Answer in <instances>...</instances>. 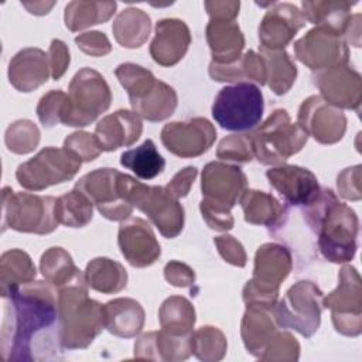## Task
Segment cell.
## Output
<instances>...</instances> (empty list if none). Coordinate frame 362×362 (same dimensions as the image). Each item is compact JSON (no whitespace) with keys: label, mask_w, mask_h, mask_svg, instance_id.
Listing matches in <instances>:
<instances>
[{"label":"cell","mask_w":362,"mask_h":362,"mask_svg":"<svg viewBox=\"0 0 362 362\" xmlns=\"http://www.w3.org/2000/svg\"><path fill=\"white\" fill-rule=\"evenodd\" d=\"M75 42L85 54L90 57H103L110 52L112 45L105 33L89 31L75 37Z\"/></svg>","instance_id":"obj_50"},{"label":"cell","mask_w":362,"mask_h":362,"mask_svg":"<svg viewBox=\"0 0 362 362\" xmlns=\"http://www.w3.org/2000/svg\"><path fill=\"white\" fill-rule=\"evenodd\" d=\"M165 280L175 287H189L195 281L194 270L185 263L171 260L164 267Z\"/></svg>","instance_id":"obj_53"},{"label":"cell","mask_w":362,"mask_h":362,"mask_svg":"<svg viewBox=\"0 0 362 362\" xmlns=\"http://www.w3.org/2000/svg\"><path fill=\"white\" fill-rule=\"evenodd\" d=\"M0 348L6 362L62 358V341L54 286L31 281L3 297Z\"/></svg>","instance_id":"obj_1"},{"label":"cell","mask_w":362,"mask_h":362,"mask_svg":"<svg viewBox=\"0 0 362 362\" xmlns=\"http://www.w3.org/2000/svg\"><path fill=\"white\" fill-rule=\"evenodd\" d=\"M300 345L290 332H274L267 342L260 359L263 361H297Z\"/></svg>","instance_id":"obj_44"},{"label":"cell","mask_w":362,"mask_h":362,"mask_svg":"<svg viewBox=\"0 0 362 362\" xmlns=\"http://www.w3.org/2000/svg\"><path fill=\"white\" fill-rule=\"evenodd\" d=\"M143 132V123L134 112L120 109L105 116L95 129L102 151H113L136 143Z\"/></svg>","instance_id":"obj_24"},{"label":"cell","mask_w":362,"mask_h":362,"mask_svg":"<svg viewBox=\"0 0 362 362\" xmlns=\"http://www.w3.org/2000/svg\"><path fill=\"white\" fill-rule=\"evenodd\" d=\"M134 180L115 168L105 167L85 174L76 181L75 188L83 192L106 219L124 221L130 218L134 208L130 202Z\"/></svg>","instance_id":"obj_8"},{"label":"cell","mask_w":362,"mask_h":362,"mask_svg":"<svg viewBox=\"0 0 362 362\" xmlns=\"http://www.w3.org/2000/svg\"><path fill=\"white\" fill-rule=\"evenodd\" d=\"M322 307L331 310L337 332L358 337L362 332V286L361 276L352 266H344L338 274V286L322 297Z\"/></svg>","instance_id":"obj_13"},{"label":"cell","mask_w":362,"mask_h":362,"mask_svg":"<svg viewBox=\"0 0 362 362\" xmlns=\"http://www.w3.org/2000/svg\"><path fill=\"white\" fill-rule=\"evenodd\" d=\"M105 328L120 338L140 334L144 325V310L133 298H115L103 305Z\"/></svg>","instance_id":"obj_29"},{"label":"cell","mask_w":362,"mask_h":362,"mask_svg":"<svg viewBox=\"0 0 362 362\" xmlns=\"http://www.w3.org/2000/svg\"><path fill=\"white\" fill-rule=\"evenodd\" d=\"M115 1H71L65 6V25L71 31H79L107 21L115 10Z\"/></svg>","instance_id":"obj_38"},{"label":"cell","mask_w":362,"mask_h":362,"mask_svg":"<svg viewBox=\"0 0 362 362\" xmlns=\"http://www.w3.org/2000/svg\"><path fill=\"white\" fill-rule=\"evenodd\" d=\"M86 279L58 288L57 307L65 349H85L105 328L103 305L88 296Z\"/></svg>","instance_id":"obj_3"},{"label":"cell","mask_w":362,"mask_h":362,"mask_svg":"<svg viewBox=\"0 0 362 362\" xmlns=\"http://www.w3.org/2000/svg\"><path fill=\"white\" fill-rule=\"evenodd\" d=\"M158 320L161 329L167 334L175 337H187L192 334L195 324V310L185 297L171 296L161 304Z\"/></svg>","instance_id":"obj_37"},{"label":"cell","mask_w":362,"mask_h":362,"mask_svg":"<svg viewBox=\"0 0 362 362\" xmlns=\"http://www.w3.org/2000/svg\"><path fill=\"white\" fill-rule=\"evenodd\" d=\"M304 219L318 236L321 256L332 263L352 260L356 253L358 216L346 204L341 202L332 189L324 188L318 197L304 208Z\"/></svg>","instance_id":"obj_2"},{"label":"cell","mask_w":362,"mask_h":362,"mask_svg":"<svg viewBox=\"0 0 362 362\" xmlns=\"http://www.w3.org/2000/svg\"><path fill=\"white\" fill-rule=\"evenodd\" d=\"M216 157L221 160L247 163L253 156L249 134H232L221 140L216 148Z\"/></svg>","instance_id":"obj_45"},{"label":"cell","mask_w":362,"mask_h":362,"mask_svg":"<svg viewBox=\"0 0 362 362\" xmlns=\"http://www.w3.org/2000/svg\"><path fill=\"white\" fill-rule=\"evenodd\" d=\"M228 342L221 329L205 325L191 335V352L204 362L221 361L226 354Z\"/></svg>","instance_id":"obj_42"},{"label":"cell","mask_w":362,"mask_h":362,"mask_svg":"<svg viewBox=\"0 0 362 362\" xmlns=\"http://www.w3.org/2000/svg\"><path fill=\"white\" fill-rule=\"evenodd\" d=\"M216 139L214 124L205 117L187 122H171L161 130L164 147L181 158H192L206 153Z\"/></svg>","instance_id":"obj_17"},{"label":"cell","mask_w":362,"mask_h":362,"mask_svg":"<svg viewBox=\"0 0 362 362\" xmlns=\"http://www.w3.org/2000/svg\"><path fill=\"white\" fill-rule=\"evenodd\" d=\"M239 201L247 223L279 228L286 221V206L281 205L272 194L257 189H246Z\"/></svg>","instance_id":"obj_30"},{"label":"cell","mask_w":362,"mask_h":362,"mask_svg":"<svg viewBox=\"0 0 362 362\" xmlns=\"http://www.w3.org/2000/svg\"><path fill=\"white\" fill-rule=\"evenodd\" d=\"M212 62L230 64L240 58L245 37L235 20L209 18L205 28Z\"/></svg>","instance_id":"obj_27"},{"label":"cell","mask_w":362,"mask_h":362,"mask_svg":"<svg viewBox=\"0 0 362 362\" xmlns=\"http://www.w3.org/2000/svg\"><path fill=\"white\" fill-rule=\"evenodd\" d=\"M85 279L90 288L102 294H115L127 284V272L116 260L96 257L86 264Z\"/></svg>","instance_id":"obj_34"},{"label":"cell","mask_w":362,"mask_h":362,"mask_svg":"<svg viewBox=\"0 0 362 362\" xmlns=\"http://www.w3.org/2000/svg\"><path fill=\"white\" fill-rule=\"evenodd\" d=\"M247 180L240 167L211 161L204 167L201 191L204 204L230 211L247 189Z\"/></svg>","instance_id":"obj_16"},{"label":"cell","mask_w":362,"mask_h":362,"mask_svg":"<svg viewBox=\"0 0 362 362\" xmlns=\"http://www.w3.org/2000/svg\"><path fill=\"white\" fill-rule=\"evenodd\" d=\"M305 25L303 13L291 3H274L259 25V41L263 49H284Z\"/></svg>","instance_id":"obj_20"},{"label":"cell","mask_w":362,"mask_h":362,"mask_svg":"<svg viewBox=\"0 0 362 362\" xmlns=\"http://www.w3.org/2000/svg\"><path fill=\"white\" fill-rule=\"evenodd\" d=\"M4 143L11 153L28 154L34 151L40 143V130L31 120H17L7 127Z\"/></svg>","instance_id":"obj_43"},{"label":"cell","mask_w":362,"mask_h":362,"mask_svg":"<svg viewBox=\"0 0 362 362\" xmlns=\"http://www.w3.org/2000/svg\"><path fill=\"white\" fill-rule=\"evenodd\" d=\"M66 93L62 90H49L45 93L37 105V116L44 127H54L61 123Z\"/></svg>","instance_id":"obj_46"},{"label":"cell","mask_w":362,"mask_h":362,"mask_svg":"<svg viewBox=\"0 0 362 362\" xmlns=\"http://www.w3.org/2000/svg\"><path fill=\"white\" fill-rule=\"evenodd\" d=\"M276 327L277 324L273 315V308L263 305H246L240 334L247 352L260 358L267 342L274 335Z\"/></svg>","instance_id":"obj_28"},{"label":"cell","mask_w":362,"mask_h":362,"mask_svg":"<svg viewBox=\"0 0 362 362\" xmlns=\"http://www.w3.org/2000/svg\"><path fill=\"white\" fill-rule=\"evenodd\" d=\"M260 55L266 66V83L276 95H284L290 90L297 78V66L284 49H263Z\"/></svg>","instance_id":"obj_39"},{"label":"cell","mask_w":362,"mask_h":362,"mask_svg":"<svg viewBox=\"0 0 362 362\" xmlns=\"http://www.w3.org/2000/svg\"><path fill=\"white\" fill-rule=\"evenodd\" d=\"M115 75L127 90L133 112L148 122H161L170 117L177 107L175 90L158 81L148 69L126 62L120 64Z\"/></svg>","instance_id":"obj_4"},{"label":"cell","mask_w":362,"mask_h":362,"mask_svg":"<svg viewBox=\"0 0 362 362\" xmlns=\"http://www.w3.org/2000/svg\"><path fill=\"white\" fill-rule=\"evenodd\" d=\"M199 209H201L204 221L206 222V225L211 229L226 232V230H230L233 228L235 221H233V216H232L230 211L218 209V208L209 206L204 202L199 204Z\"/></svg>","instance_id":"obj_52"},{"label":"cell","mask_w":362,"mask_h":362,"mask_svg":"<svg viewBox=\"0 0 362 362\" xmlns=\"http://www.w3.org/2000/svg\"><path fill=\"white\" fill-rule=\"evenodd\" d=\"M37 270L31 257L20 249H11L0 257V293L8 296L13 290L35 280Z\"/></svg>","instance_id":"obj_33"},{"label":"cell","mask_w":362,"mask_h":362,"mask_svg":"<svg viewBox=\"0 0 362 362\" xmlns=\"http://www.w3.org/2000/svg\"><path fill=\"white\" fill-rule=\"evenodd\" d=\"M150 30L151 20L148 14L134 7L120 11L112 25L116 41L124 48L141 47L147 41Z\"/></svg>","instance_id":"obj_35"},{"label":"cell","mask_w":362,"mask_h":362,"mask_svg":"<svg viewBox=\"0 0 362 362\" xmlns=\"http://www.w3.org/2000/svg\"><path fill=\"white\" fill-rule=\"evenodd\" d=\"M130 202L157 226L160 233L173 239L184 228V208L165 187H150L134 180L130 189Z\"/></svg>","instance_id":"obj_14"},{"label":"cell","mask_w":362,"mask_h":362,"mask_svg":"<svg viewBox=\"0 0 362 362\" xmlns=\"http://www.w3.org/2000/svg\"><path fill=\"white\" fill-rule=\"evenodd\" d=\"M110 102L112 92L105 78L85 66L71 79L61 123L72 127L88 126L109 109Z\"/></svg>","instance_id":"obj_7"},{"label":"cell","mask_w":362,"mask_h":362,"mask_svg":"<svg viewBox=\"0 0 362 362\" xmlns=\"http://www.w3.org/2000/svg\"><path fill=\"white\" fill-rule=\"evenodd\" d=\"M21 4H23L31 14L42 16V14H47V13L55 6V1H51V3H45V1H34V3L21 1Z\"/></svg>","instance_id":"obj_57"},{"label":"cell","mask_w":362,"mask_h":362,"mask_svg":"<svg viewBox=\"0 0 362 362\" xmlns=\"http://www.w3.org/2000/svg\"><path fill=\"white\" fill-rule=\"evenodd\" d=\"M344 38H345L346 44L349 42L354 47L361 45V14H355L351 17L348 27L345 30Z\"/></svg>","instance_id":"obj_56"},{"label":"cell","mask_w":362,"mask_h":362,"mask_svg":"<svg viewBox=\"0 0 362 362\" xmlns=\"http://www.w3.org/2000/svg\"><path fill=\"white\" fill-rule=\"evenodd\" d=\"M51 74L49 58L40 48L20 49L8 64V81L20 92H31L45 83Z\"/></svg>","instance_id":"obj_25"},{"label":"cell","mask_w":362,"mask_h":362,"mask_svg":"<svg viewBox=\"0 0 362 362\" xmlns=\"http://www.w3.org/2000/svg\"><path fill=\"white\" fill-rule=\"evenodd\" d=\"M262 90L250 82H238L222 88L212 105L215 122L230 132L255 129L263 116Z\"/></svg>","instance_id":"obj_10"},{"label":"cell","mask_w":362,"mask_h":362,"mask_svg":"<svg viewBox=\"0 0 362 362\" xmlns=\"http://www.w3.org/2000/svg\"><path fill=\"white\" fill-rule=\"evenodd\" d=\"M293 267L290 250L279 243H264L255 255L252 279L243 287L246 305H263L274 308L279 288Z\"/></svg>","instance_id":"obj_6"},{"label":"cell","mask_w":362,"mask_h":362,"mask_svg":"<svg viewBox=\"0 0 362 362\" xmlns=\"http://www.w3.org/2000/svg\"><path fill=\"white\" fill-rule=\"evenodd\" d=\"M250 136L253 156L260 164H281L297 154L307 143L308 134L293 123L287 110L276 109Z\"/></svg>","instance_id":"obj_5"},{"label":"cell","mask_w":362,"mask_h":362,"mask_svg":"<svg viewBox=\"0 0 362 362\" xmlns=\"http://www.w3.org/2000/svg\"><path fill=\"white\" fill-rule=\"evenodd\" d=\"M40 270L45 281L57 288L65 287L85 277V273L75 266L71 255L59 246L49 247L42 253Z\"/></svg>","instance_id":"obj_36"},{"label":"cell","mask_w":362,"mask_h":362,"mask_svg":"<svg viewBox=\"0 0 362 362\" xmlns=\"http://www.w3.org/2000/svg\"><path fill=\"white\" fill-rule=\"evenodd\" d=\"M266 177L288 205L307 206L321 191L314 173L298 165L284 164L270 168L266 171Z\"/></svg>","instance_id":"obj_21"},{"label":"cell","mask_w":362,"mask_h":362,"mask_svg":"<svg viewBox=\"0 0 362 362\" xmlns=\"http://www.w3.org/2000/svg\"><path fill=\"white\" fill-rule=\"evenodd\" d=\"M296 58L313 71L348 65L349 48L345 38L324 27H314L294 42Z\"/></svg>","instance_id":"obj_15"},{"label":"cell","mask_w":362,"mask_h":362,"mask_svg":"<svg viewBox=\"0 0 362 362\" xmlns=\"http://www.w3.org/2000/svg\"><path fill=\"white\" fill-rule=\"evenodd\" d=\"M239 1H205L209 18H228L235 20L239 14Z\"/></svg>","instance_id":"obj_55"},{"label":"cell","mask_w":362,"mask_h":362,"mask_svg":"<svg viewBox=\"0 0 362 362\" xmlns=\"http://www.w3.org/2000/svg\"><path fill=\"white\" fill-rule=\"evenodd\" d=\"M81 163L82 161L65 147H45L33 158L18 165L16 178L23 188L41 191L72 180L79 171Z\"/></svg>","instance_id":"obj_12"},{"label":"cell","mask_w":362,"mask_h":362,"mask_svg":"<svg viewBox=\"0 0 362 362\" xmlns=\"http://www.w3.org/2000/svg\"><path fill=\"white\" fill-rule=\"evenodd\" d=\"M338 192L342 198L349 201H359L362 198L361 192V165H354L345 168L337 180Z\"/></svg>","instance_id":"obj_49"},{"label":"cell","mask_w":362,"mask_h":362,"mask_svg":"<svg viewBox=\"0 0 362 362\" xmlns=\"http://www.w3.org/2000/svg\"><path fill=\"white\" fill-rule=\"evenodd\" d=\"M356 1L331 0V1H303V16L305 21L317 27L328 28L344 37L348 23L351 20V8Z\"/></svg>","instance_id":"obj_31"},{"label":"cell","mask_w":362,"mask_h":362,"mask_svg":"<svg viewBox=\"0 0 362 362\" xmlns=\"http://www.w3.org/2000/svg\"><path fill=\"white\" fill-rule=\"evenodd\" d=\"M55 216L59 223L69 228H83L93 216V204L79 189H72L57 198Z\"/></svg>","instance_id":"obj_41"},{"label":"cell","mask_w":362,"mask_h":362,"mask_svg":"<svg viewBox=\"0 0 362 362\" xmlns=\"http://www.w3.org/2000/svg\"><path fill=\"white\" fill-rule=\"evenodd\" d=\"M214 243L218 247L219 255L225 259V262L238 267H245L247 256L239 240H236L230 235H222L216 236L214 239Z\"/></svg>","instance_id":"obj_48"},{"label":"cell","mask_w":362,"mask_h":362,"mask_svg":"<svg viewBox=\"0 0 362 362\" xmlns=\"http://www.w3.org/2000/svg\"><path fill=\"white\" fill-rule=\"evenodd\" d=\"M197 174H198V170L195 167H185L171 178V181L165 185V188L177 199L184 198L188 195L191 185L197 178Z\"/></svg>","instance_id":"obj_54"},{"label":"cell","mask_w":362,"mask_h":362,"mask_svg":"<svg viewBox=\"0 0 362 362\" xmlns=\"http://www.w3.org/2000/svg\"><path fill=\"white\" fill-rule=\"evenodd\" d=\"M120 164L132 170L141 180H153L165 167L163 156L158 153L153 140L147 139L139 147L127 150L120 156Z\"/></svg>","instance_id":"obj_40"},{"label":"cell","mask_w":362,"mask_h":362,"mask_svg":"<svg viewBox=\"0 0 362 362\" xmlns=\"http://www.w3.org/2000/svg\"><path fill=\"white\" fill-rule=\"evenodd\" d=\"M191 33L178 18H163L156 24V34L150 44V55L161 66L178 64L188 51Z\"/></svg>","instance_id":"obj_23"},{"label":"cell","mask_w":362,"mask_h":362,"mask_svg":"<svg viewBox=\"0 0 362 362\" xmlns=\"http://www.w3.org/2000/svg\"><path fill=\"white\" fill-rule=\"evenodd\" d=\"M191 335L175 337L163 329L143 334L134 344V358L154 361H185L192 354Z\"/></svg>","instance_id":"obj_26"},{"label":"cell","mask_w":362,"mask_h":362,"mask_svg":"<svg viewBox=\"0 0 362 362\" xmlns=\"http://www.w3.org/2000/svg\"><path fill=\"white\" fill-rule=\"evenodd\" d=\"M64 147L72 151L81 161H93L102 151L95 134L88 132H75L64 140Z\"/></svg>","instance_id":"obj_47"},{"label":"cell","mask_w":362,"mask_h":362,"mask_svg":"<svg viewBox=\"0 0 362 362\" xmlns=\"http://www.w3.org/2000/svg\"><path fill=\"white\" fill-rule=\"evenodd\" d=\"M117 243L122 255L133 267L151 266L161 255L150 223L141 218H133L119 226Z\"/></svg>","instance_id":"obj_22"},{"label":"cell","mask_w":362,"mask_h":362,"mask_svg":"<svg viewBox=\"0 0 362 362\" xmlns=\"http://www.w3.org/2000/svg\"><path fill=\"white\" fill-rule=\"evenodd\" d=\"M3 232L10 228L17 232L47 235L59 225L55 216L54 197H41L28 192H16L3 188Z\"/></svg>","instance_id":"obj_9"},{"label":"cell","mask_w":362,"mask_h":362,"mask_svg":"<svg viewBox=\"0 0 362 362\" xmlns=\"http://www.w3.org/2000/svg\"><path fill=\"white\" fill-rule=\"evenodd\" d=\"M314 85L320 89L321 98L338 107L359 112L362 100L361 75L348 65H337L317 71L313 75Z\"/></svg>","instance_id":"obj_19"},{"label":"cell","mask_w":362,"mask_h":362,"mask_svg":"<svg viewBox=\"0 0 362 362\" xmlns=\"http://www.w3.org/2000/svg\"><path fill=\"white\" fill-rule=\"evenodd\" d=\"M209 76L218 82H238L243 79L266 83V66L260 54L247 51L230 64H209Z\"/></svg>","instance_id":"obj_32"},{"label":"cell","mask_w":362,"mask_h":362,"mask_svg":"<svg viewBox=\"0 0 362 362\" xmlns=\"http://www.w3.org/2000/svg\"><path fill=\"white\" fill-rule=\"evenodd\" d=\"M48 58H49L51 76L52 79L58 81L65 74L71 62L69 49L65 45V42L61 40H52L48 49Z\"/></svg>","instance_id":"obj_51"},{"label":"cell","mask_w":362,"mask_h":362,"mask_svg":"<svg viewBox=\"0 0 362 362\" xmlns=\"http://www.w3.org/2000/svg\"><path fill=\"white\" fill-rule=\"evenodd\" d=\"M297 123L321 144L339 141L346 130V117L341 109L327 103L321 96L307 98L297 115Z\"/></svg>","instance_id":"obj_18"},{"label":"cell","mask_w":362,"mask_h":362,"mask_svg":"<svg viewBox=\"0 0 362 362\" xmlns=\"http://www.w3.org/2000/svg\"><path fill=\"white\" fill-rule=\"evenodd\" d=\"M322 297V291L313 281H297L276 303L273 308L276 324L291 328L305 338L313 337L321 322Z\"/></svg>","instance_id":"obj_11"}]
</instances>
